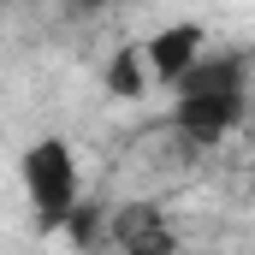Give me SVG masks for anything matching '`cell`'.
I'll use <instances>...</instances> for the list:
<instances>
[{"label":"cell","mask_w":255,"mask_h":255,"mask_svg":"<svg viewBox=\"0 0 255 255\" xmlns=\"http://www.w3.org/2000/svg\"><path fill=\"white\" fill-rule=\"evenodd\" d=\"M250 190H255V166H250Z\"/></svg>","instance_id":"7"},{"label":"cell","mask_w":255,"mask_h":255,"mask_svg":"<svg viewBox=\"0 0 255 255\" xmlns=\"http://www.w3.org/2000/svg\"><path fill=\"white\" fill-rule=\"evenodd\" d=\"M18 184H24V202H30L36 226L42 232H65L71 208L83 202L77 196V154H71V142L65 136H36L24 148V160H18Z\"/></svg>","instance_id":"2"},{"label":"cell","mask_w":255,"mask_h":255,"mask_svg":"<svg viewBox=\"0 0 255 255\" xmlns=\"http://www.w3.org/2000/svg\"><path fill=\"white\" fill-rule=\"evenodd\" d=\"M250 113V54H202L172 83V125L196 148L226 142Z\"/></svg>","instance_id":"1"},{"label":"cell","mask_w":255,"mask_h":255,"mask_svg":"<svg viewBox=\"0 0 255 255\" xmlns=\"http://www.w3.org/2000/svg\"><path fill=\"white\" fill-rule=\"evenodd\" d=\"M107 89H113L119 101H142V89H148V60H142V42H130V48H119V54L107 60Z\"/></svg>","instance_id":"5"},{"label":"cell","mask_w":255,"mask_h":255,"mask_svg":"<svg viewBox=\"0 0 255 255\" xmlns=\"http://www.w3.org/2000/svg\"><path fill=\"white\" fill-rule=\"evenodd\" d=\"M77 6H83V12H95V6H101V0H77Z\"/></svg>","instance_id":"6"},{"label":"cell","mask_w":255,"mask_h":255,"mask_svg":"<svg viewBox=\"0 0 255 255\" xmlns=\"http://www.w3.org/2000/svg\"><path fill=\"white\" fill-rule=\"evenodd\" d=\"M202 48H208V30L196 24V18H178V24H166V30H154L148 42H142V60H148V77H160V83H178L196 60H202Z\"/></svg>","instance_id":"4"},{"label":"cell","mask_w":255,"mask_h":255,"mask_svg":"<svg viewBox=\"0 0 255 255\" xmlns=\"http://www.w3.org/2000/svg\"><path fill=\"white\" fill-rule=\"evenodd\" d=\"M107 238L119 244V255H178V232L166 220L160 202H125L107 220Z\"/></svg>","instance_id":"3"}]
</instances>
